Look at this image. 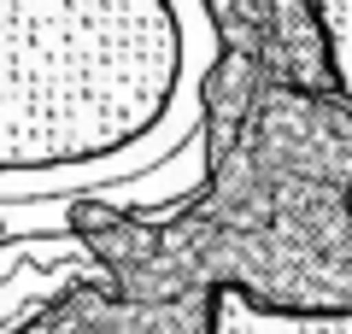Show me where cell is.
Listing matches in <instances>:
<instances>
[{"mask_svg":"<svg viewBox=\"0 0 352 334\" xmlns=\"http://www.w3.org/2000/svg\"><path fill=\"white\" fill-rule=\"evenodd\" d=\"M206 0H0V205L82 199L200 135Z\"/></svg>","mask_w":352,"mask_h":334,"instance_id":"obj_1","label":"cell"},{"mask_svg":"<svg viewBox=\"0 0 352 334\" xmlns=\"http://www.w3.org/2000/svg\"><path fill=\"white\" fill-rule=\"evenodd\" d=\"M200 334H352V299H264L241 282L200 287Z\"/></svg>","mask_w":352,"mask_h":334,"instance_id":"obj_2","label":"cell"},{"mask_svg":"<svg viewBox=\"0 0 352 334\" xmlns=\"http://www.w3.org/2000/svg\"><path fill=\"white\" fill-rule=\"evenodd\" d=\"M317 6V30H323V53L335 71L340 94L352 100V0H311Z\"/></svg>","mask_w":352,"mask_h":334,"instance_id":"obj_3","label":"cell"}]
</instances>
